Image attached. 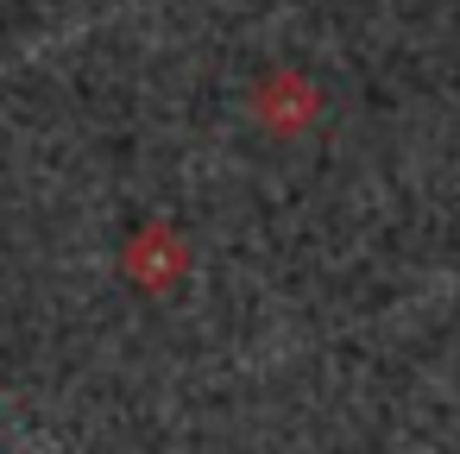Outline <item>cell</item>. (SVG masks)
<instances>
[{"mask_svg": "<svg viewBox=\"0 0 460 454\" xmlns=\"http://www.w3.org/2000/svg\"><path fill=\"white\" fill-rule=\"evenodd\" d=\"M183 265H190V253H183V240H177L164 221L139 227V234L127 240V278H133L139 290H171V284L183 278Z\"/></svg>", "mask_w": 460, "mask_h": 454, "instance_id": "cell-1", "label": "cell"}, {"mask_svg": "<svg viewBox=\"0 0 460 454\" xmlns=\"http://www.w3.org/2000/svg\"><path fill=\"white\" fill-rule=\"evenodd\" d=\"M259 120H265V127H278V133L309 127V120H315V89H309V83H296V76H271V83L259 89Z\"/></svg>", "mask_w": 460, "mask_h": 454, "instance_id": "cell-2", "label": "cell"}]
</instances>
